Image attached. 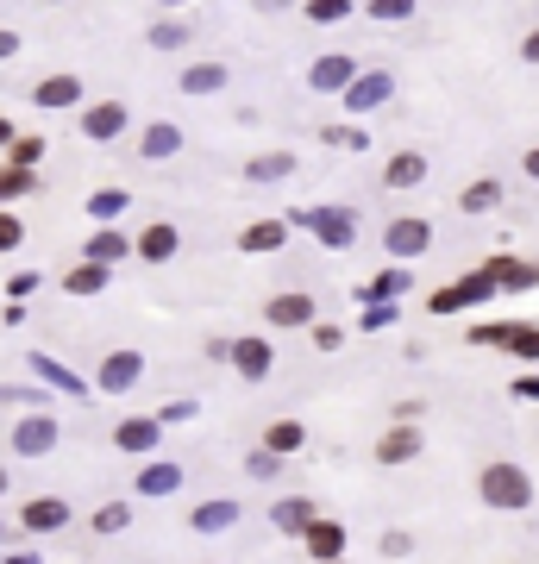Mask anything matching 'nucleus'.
<instances>
[{
  "mask_svg": "<svg viewBox=\"0 0 539 564\" xmlns=\"http://www.w3.org/2000/svg\"><path fill=\"white\" fill-rule=\"evenodd\" d=\"M483 502L489 508H527L533 502V477L521 464H489L483 470Z\"/></svg>",
  "mask_w": 539,
  "mask_h": 564,
  "instance_id": "1",
  "label": "nucleus"
},
{
  "mask_svg": "<svg viewBox=\"0 0 539 564\" xmlns=\"http://www.w3.org/2000/svg\"><path fill=\"white\" fill-rule=\"evenodd\" d=\"M427 245H433V226H427V220H395V226H389V251H395V257H420Z\"/></svg>",
  "mask_w": 539,
  "mask_h": 564,
  "instance_id": "2",
  "label": "nucleus"
},
{
  "mask_svg": "<svg viewBox=\"0 0 539 564\" xmlns=\"http://www.w3.org/2000/svg\"><path fill=\"white\" fill-rule=\"evenodd\" d=\"M32 101H38V107H76V101H82V82H76V76H44Z\"/></svg>",
  "mask_w": 539,
  "mask_h": 564,
  "instance_id": "3",
  "label": "nucleus"
},
{
  "mask_svg": "<svg viewBox=\"0 0 539 564\" xmlns=\"http://www.w3.org/2000/svg\"><path fill=\"white\" fill-rule=\"evenodd\" d=\"M339 546H345V533L333 521H308V552L314 558H339Z\"/></svg>",
  "mask_w": 539,
  "mask_h": 564,
  "instance_id": "4",
  "label": "nucleus"
},
{
  "mask_svg": "<svg viewBox=\"0 0 539 564\" xmlns=\"http://www.w3.org/2000/svg\"><path fill=\"white\" fill-rule=\"evenodd\" d=\"M308 314H314L308 295H276V301H270V320H276V326H308Z\"/></svg>",
  "mask_w": 539,
  "mask_h": 564,
  "instance_id": "5",
  "label": "nucleus"
},
{
  "mask_svg": "<svg viewBox=\"0 0 539 564\" xmlns=\"http://www.w3.org/2000/svg\"><path fill=\"white\" fill-rule=\"evenodd\" d=\"M113 132H126V107L120 101H107V107L88 113V138H113Z\"/></svg>",
  "mask_w": 539,
  "mask_h": 564,
  "instance_id": "6",
  "label": "nucleus"
},
{
  "mask_svg": "<svg viewBox=\"0 0 539 564\" xmlns=\"http://www.w3.org/2000/svg\"><path fill=\"white\" fill-rule=\"evenodd\" d=\"M63 521H69V508H63L57 496H44V502L26 508V527H38V533H51V527H63Z\"/></svg>",
  "mask_w": 539,
  "mask_h": 564,
  "instance_id": "7",
  "label": "nucleus"
},
{
  "mask_svg": "<svg viewBox=\"0 0 539 564\" xmlns=\"http://www.w3.org/2000/svg\"><path fill=\"white\" fill-rule=\"evenodd\" d=\"M138 251H145L151 264H163V257H176V226H151L145 239H138Z\"/></svg>",
  "mask_w": 539,
  "mask_h": 564,
  "instance_id": "8",
  "label": "nucleus"
},
{
  "mask_svg": "<svg viewBox=\"0 0 539 564\" xmlns=\"http://www.w3.org/2000/svg\"><path fill=\"white\" fill-rule=\"evenodd\" d=\"M496 201H502V188H496V182H471V188L458 195V207H464V214H489Z\"/></svg>",
  "mask_w": 539,
  "mask_h": 564,
  "instance_id": "9",
  "label": "nucleus"
},
{
  "mask_svg": "<svg viewBox=\"0 0 539 564\" xmlns=\"http://www.w3.org/2000/svg\"><path fill=\"white\" fill-rule=\"evenodd\" d=\"M232 351H239V370H245V376H264V370H270V345H264V339H239Z\"/></svg>",
  "mask_w": 539,
  "mask_h": 564,
  "instance_id": "10",
  "label": "nucleus"
},
{
  "mask_svg": "<svg viewBox=\"0 0 539 564\" xmlns=\"http://www.w3.org/2000/svg\"><path fill=\"white\" fill-rule=\"evenodd\" d=\"M377 101H383V76H370V82H351V88H345V107H351V113H370Z\"/></svg>",
  "mask_w": 539,
  "mask_h": 564,
  "instance_id": "11",
  "label": "nucleus"
},
{
  "mask_svg": "<svg viewBox=\"0 0 539 564\" xmlns=\"http://www.w3.org/2000/svg\"><path fill=\"white\" fill-rule=\"evenodd\" d=\"M420 176H427V157H420V151H402V157L389 163V182H395V188H408V182H420Z\"/></svg>",
  "mask_w": 539,
  "mask_h": 564,
  "instance_id": "12",
  "label": "nucleus"
},
{
  "mask_svg": "<svg viewBox=\"0 0 539 564\" xmlns=\"http://www.w3.org/2000/svg\"><path fill=\"white\" fill-rule=\"evenodd\" d=\"M414 445H420V433H414V427H395V433L383 439V464H402V458H414Z\"/></svg>",
  "mask_w": 539,
  "mask_h": 564,
  "instance_id": "13",
  "label": "nucleus"
},
{
  "mask_svg": "<svg viewBox=\"0 0 539 564\" xmlns=\"http://www.w3.org/2000/svg\"><path fill=\"white\" fill-rule=\"evenodd\" d=\"M283 245V226L264 220V226H245V251H276Z\"/></svg>",
  "mask_w": 539,
  "mask_h": 564,
  "instance_id": "14",
  "label": "nucleus"
},
{
  "mask_svg": "<svg viewBox=\"0 0 539 564\" xmlns=\"http://www.w3.org/2000/svg\"><path fill=\"white\" fill-rule=\"evenodd\" d=\"M176 145H182L176 126H151V132H145V157H170Z\"/></svg>",
  "mask_w": 539,
  "mask_h": 564,
  "instance_id": "15",
  "label": "nucleus"
},
{
  "mask_svg": "<svg viewBox=\"0 0 539 564\" xmlns=\"http://www.w3.org/2000/svg\"><path fill=\"white\" fill-rule=\"evenodd\" d=\"M483 339H502V345L521 351V358H539V333H527V326H508V333H483Z\"/></svg>",
  "mask_w": 539,
  "mask_h": 564,
  "instance_id": "16",
  "label": "nucleus"
},
{
  "mask_svg": "<svg viewBox=\"0 0 539 564\" xmlns=\"http://www.w3.org/2000/svg\"><path fill=\"white\" fill-rule=\"evenodd\" d=\"M120 251H132V245L120 239V232H95V245H88V257H95V264H113Z\"/></svg>",
  "mask_w": 539,
  "mask_h": 564,
  "instance_id": "17",
  "label": "nucleus"
},
{
  "mask_svg": "<svg viewBox=\"0 0 539 564\" xmlns=\"http://www.w3.org/2000/svg\"><path fill=\"white\" fill-rule=\"evenodd\" d=\"M7 157L19 163V170H32V163L44 157V138H32V132H26V138H13V145H7Z\"/></svg>",
  "mask_w": 539,
  "mask_h": 564,
  "instance_id": "18",
  "label": "nucleus"
},
{
  "mask_svg": "<svg viewBox=\"0 0 539 564\" xmlns=\"http://www.w3.org/2000/svg\"><path fill=\"white\" fill-rule=\"evenodd\" d=\"M126 201H132V195H126V188H101V195H95V201H88V207H95V214H101V220H113V214H126Z\"/></svg>",
  "mask_w": 539,
  "mask_h": 564,
  "instance_id": "19",
  "label": "nucleus"
},
{
  "mask_svg": "<svg viewBox=\"0 0 539 564\" xmlns=\"http://www.w3.org/2000/svg\"><path fill=\"white\" fill-rule=\"evenodd\" d=\"M220 82H226V76H220L214 63H201V69H189V94H214Z\"/></svg>",
  "mask_w": 539,
  "mask_h": 564,
  "instance_id": "20",
  "label": "nucleus"
},
{
  "mask_svg": "<svg viewBox=\"0 0 539 564\" xmlns=\"http://www.w3.org/2000/svg\"><path fill=\"white\" fill-rule=\"evenodd\" d=\"M26 188H32V170H19V163H13V170H0V201H7V195H26Z\"/></svg>",
  "mask_w": 539,
  "mask_h": 564,
  "instance_id": "21",
  "label": "nucleus"
},
{
  "mask_svg": "<svg viewBox=\"0 0 539 564\" xmlns=\"http://www.w3.org/2000/svg\"><path fill=\"white\" fill-rule=\"evenodd\" d=\"M270 445H276V452H289V445H301V427H295V420H283V427H270Z\"/></svg>",
  "mask_w": 539,
  "mask_h": 564,
  "instance_id": "22",
  "label": "nucleus"
},
{
  "mask_svg": "<svg viewBox=\"0 0 539 564\" xmlns=\"http://www.w3.org/2000/svg\"><path fill=\"white\" fill-rule=\"evenodd\" d=\"M408 7H414V0H370V13H377V19H408Z\"/></svg>",
  "mask_w": 539,
  "mask_h": 564,
  "instance_id": "23",
  "label": "nucleus"
},
{
  "mask_svg": "<svg viewBox=\"0 0 539 564\" xmlns=\"http://www.w3.org/2000/svg\"><path fill=\"white\" fill-rule=\"evenodd\" d=\"M19 239H26V226H19L13 214H0V251H13Z\"/></svg>",
  "mask_w": 539,
  "mask_h": 564,
  "instance_id": "24",
  "label": "nucleus"
},
{
  "mask_svg": "<svg viewBox=\"0 0 539 564\" xmlns=\"http://www.w3.org/2000/svg\"><path fill=\"white\" fill-rule=\"evenodd\" d=\"M69 289H101V264H88V270H76V276H69Z\"/></svg>",
  "mask_w": 539,
  "mask_h": 564,
  "instance_id": "25",
  "label": "nucleus"
},
{
  "mask_svg": "<svg viewBox=\"0 0 539 564\" xmlns=\"http://www.w3.org/2000/svg\"><path fill=\"white\" fill-rule=\"evenodd\" d=\"M314 82H326V88L345 82V63H339V57H333V63H320V69H314Z\"/></svg>",
  "mask_w": 539,
  "mask_h": 564,
  "instance_id": "26",
  "label": "nucleus"
},
{
  "mask_svg": "<svg viewBox=\"0 0 539 564\" xmlns=\"http://www.w3.org/2000/svg\"><path fill=\"white\" fill-rule=\"evenodd\" d=\"M308 13H314V19H339L345 0H308Z\"/></svg>",
  "mask_w": 539,
  "mask_h": 564,
  "instance_id": "27",
  "label": "nucleus"
},
{
  "mask_svg": "<svg viewBox=\"0 0 539 564\" xmlns=\"http://www.w3.org/2000/svg\"><path fill=\"white\" fill-rule=\"evenodd\" d=\"M521 57H527V63H539V32H533V38L521 44Z\"/></svg>",
  "mask_w": 539,
  "mask_h": 564,
  "instance_id": "28",
  "label": "nucleus"
},
{
  "mask_svg": "<svg viewBox=\"0 0 539 564\" xmlns=\"http://www.w3.org/2000/svg\"><path fill=\"white\" fill-rule=\"evenodd\" d=\"M13 51H19V38H13V32H0V57H13Z\"/></svg>",
  "mask_w": 539,
  "mask_h": 564,
  "instance_id": "29",
  "label": "nucleus"
},
{
  "mask_svg": "<svg viewBox=\"0 0 539 564\" xmlns=\"http://www.w3.org/2000/svg\"><path fill=\"white\" fill-rule=\"evenodd\" d=\"M0 145H13V126L7 120H0Z\"/></svg>",
  "mask_w": 539,
  "mask_h": 564,
  "instance_id": "30",
  "label": "nucleus"
},
{
  "mask_svg": "<svg viewBox=\"0 0 539 564\" xmlns=\"http://www.w3.org/2000/svg\"><path fill=\"white\" fill-rule=\"evenodd\" d=\"M527 170H533V176H539V145H533V157H527Z\"/></svg>",
  "mask_w": 539,
  "mask_h": 564,
  "instance_id": "31",
  "label": "nucleus"
}]
</instances>
